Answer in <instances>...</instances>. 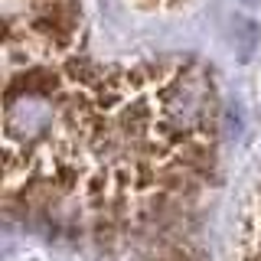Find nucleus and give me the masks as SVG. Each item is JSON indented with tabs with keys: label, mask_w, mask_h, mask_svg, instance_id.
<instances>
[{
	"label": "nucleus",
	"mask_w": 261,
	"mask_h": 261,
	"mask_svg": "<svg viewBox=\"0 0 261 261\" xmlns=\"http://www.w3.org/2000/svg\"><path fill=\"white\" fill-rule=\"evenodd\" d=\"M49 121H53V101H49L46 95H39V92L16 95V92H10V98H7V141H10V147L39 137Z\"/></svg>",
	"instance_id": "f257e3e1"
},
{
	"label": "nucleus",
	"mask_w": 261,
	"mask_h": 261,
	"mask_svg": "<svg viewBox=\"0 0 261 261\" xmlns=\"http://www.w3.org/2000/svg\"><path fill=\"white\" fill-rule=\"evenodd\" d=\"M248 4H255V0H248Z\"/></svg>",
	"instance_id": "f03ea898"
}]
</instances>
